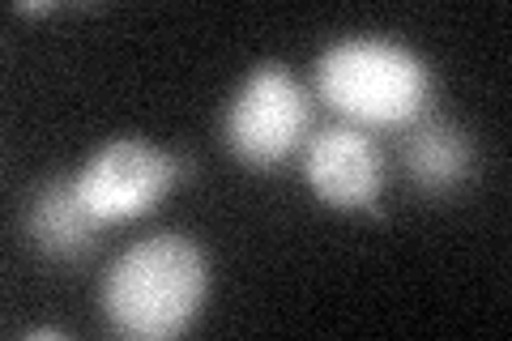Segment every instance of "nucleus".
<instances>
[{"label": "nucleus", "instance_id": "obj_4", "mask_svg": "<svg viewBox=\"0 0 512 341\" xmlns=\"http://www.w3.org/2000/svg\"><path fill=\"white\" fill-rule=\"evenodd\" d=\"M175 180H180V158L141 137H111L77 167L73 188L103 226H116L150 214Z\"/></svg>", "mask_w": 512, "mask_h": 341}, {"label": "nucleus", "instance_id": "obj_1", "mask_svg": "<svg viewBox=\"0 0 512 341\" xmlns=\"http://www.w3.org/2000/svg\"><path fill=\"white\" fill-rule=\"evenodd\" d=\"M205 290H210V265L201 243L180 231H158L128 243L107 265L99 307L120 337L171 341L201 316Z\"/></svg>", "mask_w": 512, "mask_h": 341}, {"label": "nucleus", "instance_id": "obj_5", "mask_svg": "<svg viewBox=\"0 0 512 341\" xmlns=\"http://www.w3.org/2000/svg\"><path fill=\"white\" fill-rule=\"evenodd\" d=\"M303 180L320 205L367 214L384 197V154L367 128L329 124L303 145Z\"/></svg>", "mask_w": 512, "mask_h": 341}, {"label": "nucleus", "instance_id": "obj_6", "mask_svg": "<svg viewBox=\"0 0 512 341\" xmlns=\"http://www.w3.org/2000/svg\"><path fill=\"white\" fill-rule=\"evenodd\" d=\"M402 133V171L427 197H448L474 175V141L461 124L423 116Z\"/></svg>", "mask_w": 512, "mask_h": 341}, {"label": "nucleus", "instance_id": "obj_7", "mask_svg": "<svg viewBox=\"0 0 512 341\" xmlns=\"http://www.w3.org/2000/svg\"><path fill=\"white\" fill-rule=\"evenodd\" d=\"M26 235L52 261H82L99 243L103 222L77 197L73 175H69V180H52L39 188V197L30 201V214H26Z\"/></svg>", "mask_w": 512, "mask_h": 341}, {"label": "nucleus", "instance_id": "obj_2", "mask_svg": "<svg viewBox=\"0 0 512 341\" xmlns=\"http://www.w3.org/2000/svg\"><path fill=\"white\" fill-rule=\"evenodd\" d=\"M316 94L342 124L355 128H410L427 116L431 69L419 52L397 39L355 35L329 43L316 60Z\"/></svg>", "mask_w": 512, "mask_h": 341}, {"label": "nucleus", "instance_id": "obj_3", "mask_svg": "<svg viewBox=\"0 0 512 341\" xmlns=\"http://www.w3.org/2000/svg\"><path fill=\"white\" fill-rule=\"evenodd\" d=\"M308 128L312 103L299 77L282 64H256L231 94L222 137L244 167L274 171L308 145Z\"/></svg>", "mask_w": 512, "mask_h": 341}]
</instances>
